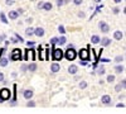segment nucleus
I'll use <instances>...</instances> for the list:
<instances>
[{
  "label": "nucleus",
  "instance_id": "nucleus-18",
  "mask_svg": "<svg viewBox=\"0 0 126 114\" xmlns=\"http://www.w3.org/2000/svg\"><path fill=\"white\" fill-rule=\"evenodd\" d=\"M25 34H27L28 37H32V36H34V28H32V27L27 28V29H25Z\"/></svg>",
  "mask_w": 126,
  "mask_h": 114
},
{
  "label": "nucleus",
  "instance_id": "nucleus-29",
  "mask_svg": "<svg viewBox=\"0 0 126 114\" xmlns=\"http://www.w3.org/2000/svg\"><path fill=\"white\" fill-rule=\"evenodd\" d=\"M122 61H124L122 56H116V57H115V62H117V64H121Z\"/></svg>",
  "mask_w": 126,
  "mask_h": 114
},
{
  "label": "nucleus",
  "instance_id": "nucleus-31",
  "mask_svg": "<svg viewBox=\"0 0 126 114\" xmlns=\"http://www.w3.org/2000/svg\"><path fill=\"white\" fill-rule=\"evenodd\" d=\"M14 36H15V37H16V38L19 39V42H20V43H23V42H24V39H23V37H22V36H19L18 33H15Z\"/></svg>",
  "mask_w": 126,
  "mask_h": 114
},
{
  "label": "nucleus",
  "instance_id": "nucleus-21",
  "mask_svg": "<svg viewBox=\"0 0 126 114\" xmlns=\"http://www.w3.org/2000/svg\"><path fill=\"white\" fill-rule=\"evenodd\" d=\"M8 64H9V60H8V58H5V57L0 58V66L5 67V66H8Z\"/></svg>",
  "mask_w": 126,
  "mask_h": 114
},
{
  "label": "nucleus",
  "instance_id": "nucleus-44",
  "mask_svg": "<svg viewBox=\"0 0 126 114\" xmlns=\"http://www.w3.org/2000/svg\"><path fill=\"white\" fill-rule=\"evenodd\" d=\"M77 15H78L79 18H85V13H83V12H79V13H78Z\"/></svg>",
  "mask_w": 126,
  "mask_h": 114
},
{
  "label": "nucleus",
  "instance_id": "nucleus-49",
  "mask_svg": "<svg viewBox=\"0 0 126 114\" xmlns=\"http://www.w3.org/2000/svg\"><path fill=\"white\" fill-rule=\"evenodd\" d=\"M18 12H19V14H23L24 10H23V9H18Z\"/></svg>",
  "mask_w": 126,
  "mask_h": 114
},
{
  "label": "nucleus",
  "instance_id": "nucleus-47",
  "mask_svg": "<svg viewBox=\"0 0 126 114\" xmlns=\"http://www.w3.org/2000/svg\"><path fill=\"white\" fill-rule=\"evenodd\" d=\"M4 39H5V34H1V36H0V42H3Z\"/></svg>",
  "mask_w": 126,
  "mask_h": 114
},
{
  "label": "nucleus",
  "instance_id": "nucleus-53",
  "mask_svg": "<svg viewBox=\"0 0 126 114\" xmlns=\"http://www.w3.org/2000/svg\"><path fill=\"white\" fill-rule=\"evenodd\" d=\"M3 101H5V100H4V99H3L1 96H0V103H3Z\"/></svg>",
  "mask_w": 126,
  "mask_h": 114
},
{
  "label": "nucleus",
  "instance_id": "nucleus-8",
  "mask_svg": "<svg viewBox=\"0 0 126 114\" xmlns=\"http://www.w3.org/2000/svg\"><path fill=\"white\" fill-rule=\"evenodd\" d=\"M59 70H61V65L58 64V62H53V64L50 65V72L56 74V72H58Z\"/></svg>",
  "mask_w": 126,
  "mask_h": 114
},
{
  "label": "nucleus",
  "instance_id": "nucleus-13",
  "mask_svg": "<svg viewBox=\"0 0 126 114\" xmlns=\"http://www.w3.org/2000/svg\"><path fill=\"white\" fill-rule=\"evenodd\" d=\"M101 46H103V47H107V46H110L111 45V39L110 38H107V37H103L102 39H101Z\"/></svg>",
  "mask_w": 126,
  "mask_h": 114
},
{
  "label": "nucleus",
  "instance_id": "nucleus-6",
  "mask_svg": "<svg viewBox=\"0 0 126 114\" xmlns=\"http://www.w3.org/2000/svg\"><path fill=\"white\" fill-rule=\"evenodd\" d=\"M25 53H27V56H25V60L27 61H34V49L30 47V49H27L25 51Z\"/></svg>",
  "mask_w": 126,
  "mask_h": 114
},
{
  "label": "nucleus",
  "instance_id": "nucleus-11",
  "mask_svg": "<svg viewBox=\"0 0 126 114\" xmlns=\"http://www.w3.org/2000/svg\"><path fill=\"white\" fill-rule=\"evenodd\" d=\"M10 60H13V61L22 60V52H12V56H10Z\"/></svg>",
  "mask_w": 126,
  "mask_h": 114
},
{
  "label": "nucleus",
  "instance_id": "nucleus-16",
  "mask_svg": "<svg viewBox=\"0 0 126 114\" xmlns=\"http://www.w3.org/2000/svg\"><path fill=\"white\" fill-rule=\"evenodd\" d=\"M100 42H101V38H100L97 34H93V36L91 37V43L97 45V43H100Z\"/></svg>",
  "mask_w": 126,
  "mask_h": 114
},
{
  "label": "nucleus",
  "instance_id": "nucleus-23",
  "mask_svg": "<svg viewBox=\"0 0 126 114\" xmlns=\"http://www.w3.org/2000/svg\"><path fill=\"white\" fill-rule=\"evenodd\" d=\"M28 70H29L30 72H34V71L37 70V64H34V62H33V64H30V65L28 66Z\"/></svg>",
  "mask_w": 126,
  "mask_h": 114
},
{
  "label": "nucleus",
  "instance_id": "nucleus-20",
  "mask_svg": "<svg viewBox=\"0 0 126 114\" xmlns=\"http://www.w3.org/2000/svg\"><path fill=\"white\" fill-rule=\"evenodd\" d=\"M52 8H53V5H52V3H49V1H46V3H44V5H43V9H44V10H47V12L52 10Z\"/></svg>",
  "mask_w": 126,
  "mask_h": 114
},
{
  "label": "nucleus",
  "instance_id": "nucleus-25",
  "mask_svg": "<svg viewBox=\"0 0 126 114\" xmlns=\"http://www.w3.org/2000/svg\"><path fill=\"white\" fill-rule=\"evenodd\" d=\"M96 74H98V75H103L105 74V67L103 66H100L98 68H97V72Z\"/></svg>",
  "mask_w": 126,
  "mask_h": 114
},
{
  "label": "nucleus",
  "instance_id": "nucleus-24",
  "mask_svg": "<svg viewBox=\"0 0 126 114\" xmlns=\"http://www.w3.org/2000/svg\"><path fill=\"white\" fill-rule=\"evenodd\" d=\"M58 32H59L61 34H64V33H66V28H64V25H62V24H61V25L58 27Z\"/></svg>",
  "mask_w": 126,
  "mask_h": 114
},
{
  "label": "nucleus",
  "instance_id": "nucleus-50",
  "mask_svg": "<svg viewBox=\"0 0 126 114\" xmlns=\"http://www.w3.org/2000/svg\"><path fill=\"white\" fill-rule=\"evenodd\" d=\"M67 48H75V46H73V45L71 43V45H68V46H67Z\"/></svg>",
  "mask_w": 126,
  "mask_h": 114
},
{
  "label": "nucleus",
  "instance_id": "nucleus-1",
  "mask_svg": "<svg viewBox=\"0 0 126 114\" xmlns=\"http://www.w3.org/2000/svg\"><path fill=\"white\" fill-rule=\"evenodd\" d=\"M52 57H53L54 61H61L63 57H64V51H62L61 48H53Z\"/></svg>",
  "mask_w": 126,
  "mask_h": 114
},
{
  "label": "nucleus",
  "instance_id": "nucleus-14",
  "mask_svg": "<svg viewBox=\"0 0 126 114\" xmlns=\"http://www.w3.org/2000/svg\"><path fill=\"white\" fill-rule=\"evenodd\" d=\"M68 72L71 75H76L77 72H78V67L76 66V65H71L69 67H68Z\"/></svg>",
  "mask_w": 126,
  "mask_h": 114
},
{
  "label": "nucleus",
  "instance_id": "nucleus-39",
  "mask_svg": "<svg viewBox=\"0 0 126 114\" xmlns=\"http://www.w3.org/2000/svg\"><path fill=\"white\" fill-rule=\"evenodd\" d=\"M87 61H88V60H81V65H82V66H86V65H87Z\"/></svg>",
  "mask_w": 126,
  "mask_h": 114
},
{
  "label": "nucleus",
  "instance_id": "nucleus-33",
  "mask_svg": "<svg viewBox=\"0 0 126 114\" xmlns=\"http://www.w3.org/2000/svg\"><path fill=\"white\" fill-rule=\"evenodd\" d=\"M10 42L12 43H19V39L16 37H13V38H10Z\"/></svg>",
  "mask_w": 126,
  "mask_h": 114
},
{
  "label": "nucleus",
  "instance_id": "nucleus-10",
  "mask_svg": "<svg viewBox=\"0 0 126 114\" xmlns=\"http://www.w3.org/2000/svg\"><path fill=\"white\" fill-rule=\"evenodd\" d=\"M8 17H9V19L15 20V19H18V17H19V12H18V10H10L9 14H8Z\"/></svg>",
  "mask_w": 126,
  "mask_h": 114
},
{
  "label": "nucleus",
  "instance_id": "nucleus-43",
  "mask_svg": "<svg viewBox=\"0 0 126 114\" xmlns=\"http://www.w3.org/2000/svg\"><path fill=\"white\" fill-rule=\"evenodd\" d=\"M3 81H4V74L0 72V82H3Z\"/></svg>",
  "mask_w": 126,
  "mask_h": 114
},
{
  "label": "nucleus",
  "instance_id": "nucleus-12",
  "mask_svg": "<svg viewBox=\"0 0 126 114\" xmlns=\"http://www.w3.org/2000/svg\"><path fill=\"white\" fill-rule=\"evenodd\" d=\"M101 103H102V104H105V105H109L110 103H111V96L110 95H103L101 98Z\"/></svg>",
  "mask_w": 126,
  "mask_h": 114
},
{
  "label": "nucleus",
  "instance_id": "nucleus-22",
  "mask_svg": "<svg viewBox=\"0 0 126 114\" xmlns=\"http://www.w3.org/2000/svg\"><path fill=\"white\" fill-rule=\"evenodd\" d=\"M0 20H1L4 24H8V23H9V22H8V18L5 17V14H4L3 12H0Z\"/></svg>",
  "mask_w": 126,
  "mask_h": 114
},
{
  "label": "nucleus",
  "instance_id": "nucleus-30",
  "mask_svg": "<svg viewBox=\"0 0 126 114\" xmlns=\"http://www.w3.org/2000/svg\"><path fill=\"white\" fill-rule=\"evenodd\" d=\"M115 81V76L113 75H109L107 76V82H113Z\"/></svg>",
  "mask_w": 126,
  "mask_h": 114
},
{
  "label": "nucleus",
  "instance_id": "nucleus-42",
  "mask_svg": "<svg viewBox=\"0 0 126 114\" xmlns=\"http://www.w3.org/2000/svg\"><path fill=\"white\" fill-rule=\"evenodd\" d=\"M43 5H44V3H43V1L38 3V9H43Z\"/></svg>",
  "mask_w": 126,
  "mask_h": 114
},
{
  "label": "nucleus",
  "instance_id": "nucleus-27",
  "mask_svg": "<svg viewBox=\"0 0 126 114\" xmlns=\"http://www.w3.org/2000/svg\"><path fill=\"white\" fill-rule=\"evenodd\" d=\"M27 107H32V108H33V107H35V101H33V100H32V99H29V101L27 103Z\"/></svg>",
  "mask_w": 126,
  "mask_h": 114
},
{
  "label": "nucleus",
  "instance_id": "nucleus-3",
  "mask_svg": "<svg viewBox=\"0 0 126 114\" xmlns=\"http://www.w3.org/2000/svg\"><path fill=\"white\" fill-rule=\"evenodd\" d=\"M98 28H100V30L102 33H109L110 32V25L106 22H102V20L98 23Z\"/></svg>",
  "mask_w": 126,
  "mask_h": 114
},
{
  "label": "nucleus",
  "instance_id": "nucleus-2",
  "mask_svg": "<svg viewBox=\"0 0 126 114\" xmlns=\"http://www.w3.org/2000/svg\"><path fill=\"white\" fill-rule=\"evenodd\" d=\"M64 56L68 61H73L77 56V52L75 51V48H67V51L64 52Z\"/></svg>",
  "mask_w": 126,
  "mask_h": 114
},
{
  "label": "nucleus",
  "instance_id": "nucleus-26",
  "mask_svg": "<svg viewBox=\"0 0 126 114\" xmlns=\"http://www.w3.org/2000/svg\"><path fill=\"white\" fill-rule=\"evenodd\" d=\"M66 43H67V38H66V37H61V38H59V43H58V45H61V46H62V45H66Z\"/></svg>",
  "mask_w": 126,
  "mask_h": 114
},
{
  "label": "nucleus",
  "instance_id": "nucleus-36",
  "mask_svg": "<svg viewBox=\"0 0 126 114\" xmlns=\"http://www.w3.org/2000/svg\"><path fill=\"white\" fill-rule=\"evenodd\" d=\"M124 88H122V85L121 84H119V85H116V88H115V90H116V91H121Z\"/></svg>",
  "mask_w": 126,
  "mask_h": 114
},
{
  "label": "nucleus",
  "instance_id": "nucleus-34",
  "mask_svg": "<svg viewBox=\"0 0 126 114\" xmlns=\"http://www.w3.org/2000/svg\"><path fill=\"white\" fill-rule=\"evenodd\" d=\"M63 4H66V0H57V5L58 6H62Z\"/></svg>",
  "mask_w": 126,
  "mask_h": 114
},
{
  "label": "nucleus",
  "instance_id": "nucleus-4",
  "mask_svg": "<svg viewBox=\"0 0 126 114\" xmlns=\"http://www.w3.org/2000/svg\"><path fill=\"white\" fill-rule=\"evenodd\" d=\"M78 56H79V60H88L90 58V53H88V49L87 48H83L78 52Z\"/></svg>",
  "mask_w": 126,
  "mask_h": 114
},
{
  "label": "nucleus",
  "instance_id": "nucleus-35",
  "mask_svg": "<svg viewBox=\"0 0 126 114\" xmlns=\"http://www.w3.org/2000/svg\"><path fill=\"white\" fill-rule=\"evenodd\" d=\"M15 3V0H5V4L6 5H13Z\"/></svg>",
  "mask_w": 126,
  "mask_h": 114
},
{
  "label": "nucleus",
  "instance_id": "nucleus-54",
  "mask_svg": "<svg viewBox=\"0 0 126 114\" xmlns=\"http://www.w3.org/2000/svg\"><path fill=\"white\" fill-rule=\"evenodd\" d=\"M94 1H96V3H100V1H101V0H94Z\"/></svg>",
  "mask_w": 126,
  "mask_h": 114
},
{
  "label": "nucleus",
  "instance_id": "nucleus-19",
  "mask_svg": "<svg viewBox=\"0 0 126 114\" xmlns=\"http://www.w3.org/2000/svg\"><path fill=\"white\" fill-rule=\"evenodd\" d=\"M115 71H116V74H122V72H124V66L122 65H116V66H115Z\"/></svg>",
  "mask_w": 126,
  "mask_h": 114
},
{
  "label": "nucleus",
  "instance_id": "nucleus-5",
  "mask_svg": "<svg viewBox=\"0 0 126 114\" xmlns=\"http://www.w3.org/2000/svg\"><path fill=\"white\" fill-rule=\"evenodd\" d=\"M10 90L9 89H6V88H4V89H1L0 90V96H1L4 100H8V99H10Z\"/></svg>",
  "mask_w": 126,
  "mask_h": 114
},
{
  "label": "nucleus",
  "instance_id": "nucleus-28",
  "mask_svg": "<svg viewBox=\"0 0 126 114\" xmlns=\"http://www.w3.org/2000/svg\"><path fill=\"white\" fill-rule=\"evenodd\" d=\"M87 88V81H81L79 82V89H86Z\"/></svg>",
  "mask_w": 126,
  "mask_h": 114
},
{
  "label": "nucleus",
  "instance_id": "nucleus-37",
  "mask_svg": "<svg viewBox=\"0 0 126 114\" xmlns=\"http://www.w3.org/2000/svg\"><path fill=\"white\" fill-rule=\"evenodd\" d=\"M73 3H75L76 5H81L83 3V0H73Z\"/></svg>",
  "mask_w": 126,
  "mask_h": 114
},
{
  "label": "nucleus",
  "instance_id": "nucleus-46",
  "mask_svg": "<svg viewBox=\"0 0 126 114\" xmlns=\"http://www.w3.org/2000/svg\"><path fill=\"white\" fill-rule=\"evenodd\" d=\"M5 49H6L5 47H4V48H1V49H0V57H1V56H3V53L5 52Z\"/></svg>",
  "mask_w": 126,
  "mask_h": 114
},
{
  "label": "nucleus",
  "instance_id": "nucleus-9",
  "mask_svg": "<svg viewBox=\"0 0 126 114\" xmlns=\"http://www.w3.org/2000/svg\"><path fill=\"white\" fill-rule=\"evenodd\" d=\"M33 95H34V92H33V90H24L23 91V96L27 99V100H29V99H32L33 98Z\"/></svg>",
  "mask_w": 126,
  "mask_h": 114
},
{
  "label": "nucleus",
  "instance_id": "nucleus-7",
  "mask_svg": "<svg viewBox=\"0 0 126 114\" xmlns=\"http://www.w3.org/2000/svg\"><path fill=\"white\" fill-rule=\"evenodd\" d=\"M44 34H46V32H44V29L43 28H40V27H38V28H35L34 29V36H37V37H44Z\"/></svg>",
  "mask_w": 126,
  "mask_h": 114
},
{
  "label": "nucleus",
  "instance_id": "nucleus-15",
  "mask_svg": "<svg viewBox=\"0 0 126 114\" xmlns=\"http://www.w3.org/2000/svg\"><path fill=\"white\" fill-rule=\"evenodd\" d=\"M113 38L116 41H121L122 39V32L121 30H115L113 32Z\"/></svg>",
  "mask_w": 126,
  "mask_h": 114
},
{
  "label": "nucleus",
  "instance_id": "nucleus-41",
  "mask_svg": "<svg viewBox=\"0 0 126 114\" xmlns=\"http://www.w3.org/2000/svg\"><path fill=\"white\" fill-rule=\"evenodd\" d=\"M112 12H113V14H119V13H120V9H119V8H115Z\"/></svg>",
  "mask_w": 126,
  "mask_h": 114
},
{
  "label": "nucleus",
  "instance_id": "nucleus-40",
  "mask_svg": "<svg viewBox=\"0 0 126 114\" xmlns=\"http://www.w3.org/2000/svg\"><path fill=\"white\" fill-rule=\"evenodd\" d=\"M49 52H50V51L47 48V49H46V53H47V57H46V60H49V58H50V56H49Z\"/></svg>",
  "mask_w": 126,
  "mask_h": 114
},
{
  "label": "nucleus",
  "instance_id": "nucleus-48",
  "mask_svg": "<svg viewBox=\"0 0 126 114\" xmlns=\"http://www.w3.org/2000/svg\"><path fill=\"white\" fill-rule=\"evenodd\" d=\"M25 22H27V23H32V22H33V19H32V18H28Z\"/></svg>",
  "mask_w": 126,
  "mask_h": 114
},
{
  "label": "nucleus",
  "instance_id": "nucleus-52",
  "mask_svg": "<svg viewBox=\"0 0 126 114\" xmlns=\"http://www.w3.org/2000/svg\"><path fill=\"white\" fill-rule=\"evenodd\" d=\"M113 1L116 3V4H119V3H121V1H122V0H113Z\"/></svg>",
  "mask_w": 126,
  "mask_h": 114
},
{
  "label": "nucleus",
  "instance_id": "nucleus-55",
  "mask_svg": "<svg viewBox=\"0 0 126 114\" xmlns=\"http://www.w3.org/2000/svg\"><path fill=\"white\" fill-rule=\"evenodd\" d=\"M30 1H35V0H30Z\"/></svg>",
  "mask_w": 126,
  "mask_h": 114
},
{
  "label": "nucleus",
  "instance_id": "nucleus-38",
  "mask_svg": "<svg viewBox=\"0 0 126 114\" xmlns=\"http://www.w3.org/2000/svg\"><path fill=\"white\" fill-rule=\"evenodd\" d=\"M20 70H22V72H25V71L28 70V66H27V65H23V66H22V68H20Z\"/></svg>",
  "mask_w": 126,
  "mask_h": 114
},
{
  "label": "nucleus",
  "instance_id": "nucleus-17",
  "mask_svg": "<svg viewBox=\"0 0 126 114\" xmlns=\"http://www.w3.org/2000/svg\"><path fill=\"white\" fill-rule=\"evenodd\" d=\"M49 43H50V46H52V47H54L56 45H58V43H59V38H58V37H53V38H50Z\"/></svg>",
  "mask_w": 126,
  "mask_h": 114
},
{
  "label": "nucleus",
  "instance_id": "nucleus-45",
  "mask_svg": "<svg viewBox=\"0 0 126 114\" xmlns=\"http://www.w3.org/2000/svg\"><path fill=\"white\" fill-rule=\"evenodd\" d=\"M121 85H122L124 89H126V80H122V81H121Z\"/></svg>",
  "mask_w": 126,
  "mask_h": 114
},
{
  "label": "nucleus",
  "instance_id": "nucleus-51",
  "mask_svg": "<svg viewBox=\"0 0 126 114\" xmlns=\"http://www.w3.org/2000/svg\"><path fill=\"white\" fill-rule=\"evenodd\" d=\"M101 62H110V60H105V58H101Z\"/></svg>",
  "mask_w": 126,
  "mask_h": 114
},
{
  "label": "nucleus",
  "instance_id": "nucleus-32",
  "mask_svg": "<svg viewBox=\"0 0 126 114\" xmlns=\"http://www.w3.org/2000/svg\"><path fill=\"white\" fill-rule=\"evenodd\" d=\"M25 43H27V46H28V47H33V46L35 45L34 41H28V42H25Z\"/></svg>",
  "mask_w": 126,
  "mask_h": 114
}]
</instances>
